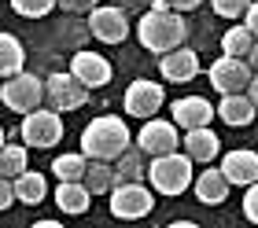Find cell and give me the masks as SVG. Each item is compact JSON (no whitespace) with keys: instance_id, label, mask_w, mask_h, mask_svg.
<instances>
[{"instance_id":"obj_1","label":"cell","mask_w":258,"mask_h":228,"mask_svg":"<svg viewBox=\"0 0 258 228\" xmlns=\"http://www.w3.org/2000/svg\"><path fill=\"white\" fill-rule=\"evenodd\" d=\"M129 147V125L122 122L118 114H100L92 118L81 133V155L85 159H103V162H114L118 151Z\"/></svg>"},{"instance_id":"obj_2","label":"cell","mask_w":258,"mask_h":228,"mask_svg":"<svg viewBox=\"0 0 258 228\" xmlns=\"http://www.w3.org/2000/svg\"><path fill=\"white\" fill-rule=\"evenodd\" d=\"M137 37H140V44H144L148 52L162 55V52H170V48L184 44L188 22L181 19V11H170V8L166 11H148V15L137 22Z\"/></svg>"},{"instance_id":"obj_3","label":"cell","mask_w":258,"mask_h":228,"mask_svg":"<svg viewBox=\"0 0 258 228\" xmlns=\"http://www.w3.org/2000/svg\"><path fill=\"white\" fill-rule=\"evenodd\" d=\"M144 177H148L151 191H159V195H184L192 184V159L181 147L170 151V155H155L148 162Z\"/></svg>"},{"instance_id":"obj_4","label":"cell","mask_w":258,"mask_h":228,"mask_svg":"<svg viewBox=\"0 0 258 228\" xmlns=\"http://www.w3.org/2000/svg\"><path fill=\"white\" fill-rule=\"evenodd\" d=\"M107 195H111V213L118 221H140L155 206V195H151V188L144 181H122V184H114Z\"/></svg>"},{"instance_id":"obj_5","label":"cell","mask_w":258,"mask_h":228,"mask_svg":"<svg viewBox=\"0 0 258 228\" xmlns=\"http://www.w3.org/2000/svg\"><path fill=\"white\" fill-rule=\"evenodd\" d=\"M0 100H4L8 111L26 114V111H33V107H41V100H44V81L37 74L19 70V74H11L4 85H0Z\"/></svg>"},{"instance_id":"obj_6","label":"cell","mask_w":258,"mask_h":228,"mask_svg":"<svg viewBox=\"0 0 258 228\" xmlns=\"http://www.w3.org/2000/svg\"><path fill=\"white\" fill-rule=\"evenodd\" d=\"M22 140H26V147H55V143L63 140V118L59 111H41V107H33V111L22 114Z\"/></svg>"},{"instance_id":"obj_7","label":"cell","mask_w":258,"mask_h":228,"mask_svg":"<svg viewBox=\"0 0 258 228\" xmlns=\"http://www.w3.org/2000/svg\"><path fill=\"white\" fill-rule=\"evenodd\" d=\"M44 103L52 107V111H78V107L89 103V89L81 85L74 74H52L44 78Z\"/></svg>"},{"instance_id":"obj_8","label":"cell","mask_w":258,"mask_h":228,"mask_svg":"<svg viewBox=\"0 0 258 228\" xmlns=\"http://www.w3.org/2000/svg\"><path fill=\"white\" fill-rule=\"evenodd\" d=\"M162 103H166V92H162L159 81H148V78H137L133 85L125 89V111L129 118H155L162 111Z\"/></svg>"},{"instance_id":"obj_9","label":"cell","mask_w":258,"mask_h":228,"mask_svg":"<svg viewBox=\"0 0 258 228\" xmlns=\"http://www.w3.org/2000/svg\"><path fill=\"white\" fill-rule=\"evenodd\" d=\"M137 147L155 159V155H170L181 147V136H177V125L173 122H162V118H144V129L137 133Z\"/></svg>"},{"instance_id":"obj_10","label":"cell","mask_w":258,"mask_h":228,"mask_svg":"<svg viewBox=\"0 0 258 228\" xmlns=\"http://www.w3.org/2000/svg\"><path fill=\"white\" fill-rule=\"evenodd\" d=\"M207 78H210V85H214L221 96H225V92H243V89H247V81H251V66H247V59L221 55V59L210 63Z\"/></svg>"},{"instance_id":"obj_11","label":"cell","mask_w":258,"mask_h":228,"mask_svg":"<svg viewBox=\"0 0 258 228\" xmlns=\"http://www.w3.org/2000/svg\"><path fill=\"white\" fill-rule=\"evenodd\" d=\"M89 33L100 44H122L129 37V19L122 8H92L89 11Z\"/></svg>"},{"instance_id":"obj_12","label":"cell","mask_w":258,"mask_h":228,"mask_svg":"<svg viewBox=\"0 0 258 228\" xmlns=\"http://www.w3.org/2000/svg\"><path fill=\"white\" fill-rule=\"evenodd\" d=\"M70 74H74L81 85L92 92V89H103V85H107L114 70H111V63H107L100 52H74V59H70Z\"/></svg>"},{"instance_id":"obj_13","label":"cell","mask_w":258,"mask_h":228,"mask_svg":"<svg viewBox=\"0 0 258 228\" xmlns=\"http://www.w3.org/2000/svg\"><path fill=\"white\" fill-rule=\"evenodd\" d=\"M159 70H162V78H166V81L184 85V81H192V78L199 74V55L192 52V48L177 44V48H170V52H162Z\"/></svg>"},{"instance_id":"obj_14","label":"cell","mask_w":258,"mask_h":228,"mask_svg":"<svg viewBox=\"0 0 258 228\" xmlns=\"http://www.w3.org/2000/svg\"><path fill=\"white\" fill-rule=\"evenodd\" d=\"M170 122L177 129H199V125H210L214 122V107H210L203 96H184V100H173L170 107Z\"/></svg>"},{"instance_id":"obj_15","label":"cell","mask_w":258,"mask_h":228,"mask_svg":"<svg viewBox=\"0 0 258 228\" xmlns=\"http://www.w3.org/2000/svg\"><path fill=\"white\" fill-rule=\"evenodd\" d=\"M221 173H225L229 184H240V188L254 184L258 181V151H247V147L229 151L225 159H221Z\"/></svg>"},{"instance_id":"obj_16","label":"cell","mask_w":258,"mask_h":228,"mask_svg":"<svg viewBox=\"0 0 258 228\" xmlns=\"http://www.w3.org/2000/svg\"><path fill=\"white\" fill-rule=\"evenodd\" d=\"M218 147H221V140H218V133L210 125L184 129V136H181V151L188 155L192 162H214L218 159Z\"/></svg>"},{"instance_id":"obj_17","label":"cell","mask_w":258,"mask_h":228,"mask_svg":"<svg viewBox=\"0 0 258 228\" xmlns=\"http://www.w3.org/2000/svg\"><path fill=\"white\" fill-rule=\"evenodd\" d=\"M214 114H218L225 125L240 129V125H251V122H254L258 107L251 103V96H247V92H225V96H221V103L214 107Z\"/></svg>"},{"instance_id":"obj_18","label":"cell","mask_w":258,"mask_h":228,"mask_svg":"<svg viewBox=\"0 0 258 228\" xmlns=\"http://www.w3.org/2000/svg\"><path fill=\"white\" fill-rule=\"evenodd\" d=\"M192 188H196V199L203 202V206H221V202L229 199V181H225V173H221V166L218 170H203L199 177H192Z\"/></svg>"},{"instance_id":"obj_19","label":"cell","mask_w":258,"mask_h":228,"mask_svg":"<svg viewBox=\"0 0 258 228\" xmlns=\"http://www.w3.org/2000/svg\"><path fill=\"white\" fill-rule=\"evenodd\" d=\"M148 173V155L137 147V143H129L125 151H118V159H114V184L122 181H144Z\"/></svg>"},{"instance_id":"obj_20","label":"cell","mask_w":258,"mask_h":228,"mask_svg":"<svg viewBox=\"0 0 258 228\" xmlns=\"http://www.w3.org/2000/svg\"><path fill=\"white\" fill-rule=\"evenodd\" d=\"M89 202H92V195H89V188L81 181H59V188H55V206L63 213L78 217V213L89 210Z\"/></svg>"},{"instance_id":"obj_21","label":"cell","mask_w":258,"mask_h":228,"mask_svg":"<svg viewBox=\"0 0 258 228\" xmlns=\"http://www.w3.org/2000/svg\"><path fill=\"white\" fill-rule=\"evenodd\" d=\"M11 188H15V199L26 202V206H37V202L48 195V181H44V173H33V170H22L19 177H11Z\"/></svg>"},{"instance_id":"obj_22","label":"cell","mask_w":258,"mask_h":228,"mask_svg":"<svg viewBox=\"0 0 258 228\" xmlns=\"http://www.w3.org/2000/svg\"><path fill=\"white\" fill-rule=\"evenodd\" d=\"M81 184L89 188V195H107L114 188V166L103 159H89L85 173H81Z\"/></svg>"},{"instance_id":"obj_23","label":"cell","mask_w":258,"mask_h":228,"mask_svg":"<svg viewBox=\"0 0 258 228\" xmlns=\"http://www.w3.org/2000/svg\"><path fill=\"white\" fill-rule=\"evenodd\" d=\"M26 66V52H22V41L11 37V33H0V78H11Z\"/></svg>"},{"instance_id":"obj_24","label":"cell","mask_w":258,"mask_h":228,"mask_svg":"<svg viewBox=\"0 0 258 228\" xmlns=\"http://www.w3.org/2000/svg\"><path fill=\"white\" fill-rule=\"evenodd\" d=\"M26 170V143H0V177H19Z\"/></svg>"},{"instance_id":"obj_25","label":"cell","mask_w":258,"mask_h":228,"mask_svg":"<svg viewBox=\"0 0 258 228\" xmlns=\"http://www.w3.org/2000/svg\"><path fill=\"white\" fill-rule=\"evenodd\" d=\"M251 44H254V33H251L247 26H232V30H225V37H221V52L243 59Z\"/></svg>"},{"instance_id":"obj_26","label":"cell","mask_w":258,"mask_h":228,"mask_svg":"<svg viewBox=\"0 0 258 228\" xmlns=\"http://www.w3.org/2000/svg\"><path fill=\"white\" fill-rule=\"evenodd\" d=\"M85 166H89L85 155H59V159L52 162V173L59 177V181H81Z\"/></svg>"},{"instance_id":"obj_27","label":"cell","mask_w":258,"mask_h":228,"mask_svg":"<svg viewBox=\"0 0 258 228\" xmlns=\"http://www.w3.org/2000/svg\"><path fill=\"white\" fill-rule=\"evenodd\" d=\"M55 8V0H11V11L22 19H44Z\"/></svg>"},{"instance_id":"obj_28","label":"cell","mask_w":258,"mask_h":228,"mask_svg":"<svg viewBox=\"0 0 258 228\" xmlns=\"http://www.w3.org/2000/svg\"><path fill=\"white\" fill-rule=\"evenodd\" d=\"M251 0H210V8H214V15L221 19H240L243 11H247Z\"/></svg>"},{"instance_id":"obj_29","label":"cell","mask_w":258,"mask_h":228,"mask_svg":"<svg viewBox=\"0 0 258 228\" xmlns=\"http://www.w3.org/2000/svg\"><path fill=\"white\" fill-rule=\"evenodd\" d=\"M243 217L251 224H258V181L243 188Z\"/></svg>"},{"instance_id":"obj_30","label":"cell","mask_w":258,"mask_h":228,"mask_svg":"<svg viewBox=\"0 0 258 228\" xmlns=\"http://www.w3.org/2000/svg\"><path fill=\"white\" fill-rule=\"evenodd\" d=\"M55 4H59V8L67 11V15H81V11H85V15H89V11L96 8L100 0H55Z\"/></svg>"},{"instance_id":"obj_31","label":"cell","mask_w":258,"mask_h":228,"mask_svg":"<svg viewBox=\"0 0 258 228\" xmlns=\"http://www.w3.org/2000/svg\"><path fill=\"white\" fill-rule=\"evenodd\" d=\"M11 202H15V188H11L8 177H0V210H8Z\"/></svg>"},{"instance_id":"obj_32","label":"cell","mask_w":258,"mask_h":228,"mask_svg":"<svg viewBox=\"0 0 258 228\" xmlns=\"http://www.w3.org/2000/svg\"><path fill=\"white\" fill-rule=\"evenodd\" d=\"M243 15H247V22H243V26H247L254 37H258V0H251L247 4V11H243Z\"/></svg>"},{"instance_id":"obj_33","label":"cell","mask_w":258,"mask_h":228,"mask_svg":"<svg viewBox=\"0 0 258 228\" xmlns=\"http://www.w3.org/2000/svg\"><path fill=\"white\" fill-rule=\"evenodd\" d=\"M199 4H203V0H166V8L170 11H181V15H184V11H196Z\"/></svg>"},{"instance_id":"obj_34","label":"cell","mask_w":258,"mask_h":228,"mask_svg":"<svg viewBox=\"0 0 258 228\" xmlns=\"http://www.w3.org/2000/svg\"><path fill=\"white\" fill-rule=\"evenodd\" d=\"M243 92H247V96H251V103L258 107V70L251 74V81H247V89H243Z\"/></svg>"},{"instance_id":"obj_35","label":"cell","mask_w":258,"mask_h":228,"mask_svg":"<svg viewBox=\"0 0 258 228\" xmlns=\"http://www.w3.org/2000/svg\"><path fill=\"white\" fill-rule=\"evenodd\" d=\"M243 59H247V66H251V70H258V37H254V44L247 48V55H243Z\"/></svg>"},{"instance_id":"obj_36","label":"cell","mask_w":258,"mask_h":228,"mask_svg":"<svg viewBox=\"0 0 258 228\" xmlns=\"http://www.w3.org/2000/svg\"><path fill=\"white\" fill-rule=\"evenodd\" d=\"M151 11H166V0H151Z\"/></svg>"},{"instance_id":"obj_37","label":"cell","mask_w":258,"mask_h":228,"mask_svg":"<svg viewBox=\"0 0 258 228\" xmlns=\"http://www.w3.org/2000/svg\"><path fill=\"white\" fill-rule=\"evenodd\" d=\"M0 143H4V125H0Z\"/></svg>"}]
</instances>
